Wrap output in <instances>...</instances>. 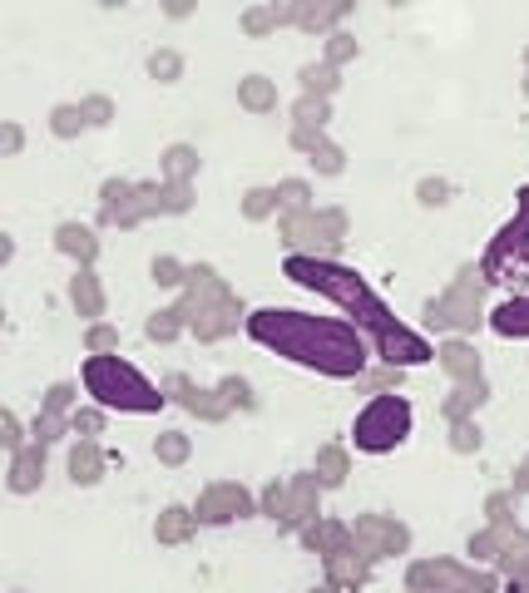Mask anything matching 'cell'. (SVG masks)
I'll return each mask as SVG.
<instances>
[{
  "mask_svg": "<svg viewBox=\"0 0 529 593\" xmlns=\"http://www.w3.org/2000/svg\"><path fill=\"white\" fill-rule=\"evenodd\" d=\"M243 332L267 351L287 356L292 366L332 376V381H361L366 361H371V341L356 322L317 317L302 307H258V312H248Z\"/></svg>",
  "mask_w": 529,
  "mask_h": 593,
  "instance_id": "cell-1",
  "label": "cell"
},
{
  "mask_svg": "<svg viewBox=\"0 0 529 593\" xmlns=\"http://www.w3.org/2000/svg\"><path fill=\"white\" fill-rule=\"evenodd\" d=\"M282 277H292L297 287H307V292H317V297L337 302V307L352 317L366 337H371V332H381L386 322H396V317H391V307L381 302V292H376V287H371L356 267H347L342 257L287 253V262H282Z\"/></svg>",
  "mask_w": 529,
  "mask_h": 593,
  "instance_id": "cell-2",
  "label": "cell"
},
{
  "mask_svg": "<svg viewBox=\"0 0 529 593\" xmlns=\"http://www.w3.org/2000/svg\"><path fill=\"white\" fill-rule=\"evenodd\" d=\"M80 381H85L89 401L104 406L109 416H114V411H119V416H159V411L169 406V391L154 386V381H149L134 361H124L119 351H109V356H85Z\"/></svg>",
  "mask_w": 529,
  "mask_h": 593,
  "instance_id": "cell-3",
  "label": "cell"
},
{
  "mask_svg": "<svg viewBox=\"0 0 529 593\" xmlns=\"http://www.w3.org/2000/svg\"><path fill=\"white\" fill-rule=\"evenodd\" d=\"M411 425H416V411L401 391L391 396H371L352 421V445L361 455H391L411 440Z\"/></svg>",
  "mask_w": 529,
  "mask_h": 593,
  "instance_id": "cell-4",
  "label": "cell"
},
{
  "mask_svg": "<svg viewBox=\"0 0 529 593\" xmlns=\"http://www.w3.org/2000/svg\"><path fill=\"white\" fill-rule=\"evenodd\" d=\"M426 322L441 327V332H470V327H480V282H475V267H460V277L445 287L441 297L426 302Z\"/></svg>",
  "mask_w": 529,
  "mask_h": 593,
  "instance_id": "cell-5",
  "label": "cell"
},
{
  "mask_svg": "<svg viewBox=\"0 0 529 593\" xmlns=\"http://www.w3.org/2000/svg\"><path fill=\"white\" fill-rule=\"evenodd\" d=\"M193 514H198L203 529H218V524H233V519H253V514H263V509H258V495H253L248 485H238V480H213V485L198 490Z\"/></svg>",
  "mask_w": 529,
  "mask_h": 593,
  "instance_id": "cell-6",
  "label": "cell"
},
{
  "mask_svg": "<svg viewBox=\"0 0 529 593\" xmlns=\"http://www.w3.org/2000/svg\"><path fill=\"white\" fill-rule=\"evenodd\" d=\"M480 272H485V282H529V228L525 223L500 228V238L490 243Z\"/></svg>",
  "mask_w": 529,
  "mask_h": 593,
  "instance_id": "cell-7",
  "label": "cell"
},
{
  "mask_svg": "<svg viewBox=\"0 0 529 593\" xmlns=\"http://www.w3.org/2000/svg\"><path fill=\"white\" fill-rule=\"evenodd\" d=\"M371 356L381 361V366H396V371H411V366H426L436 351H431V341L421 337V332H411V327H401V322H386L381 332H371Z\"/></svg>",
  "mask_w": 529,
  "mask_h": 593,
  "instance_id": "cell-8",
  "label": "cell"
},
{
  "mask_svg": "<svg viewBox=\"0 0 529 593\" xmlns=\"http://www.w3.org/2000/svg\"><path fill=\"white\" fill-rule=\"evenodd\" d=\"M352 539H356V549H361L371 564L411 549V529H406L401 519H391V514H356V519H352Z\"/></svg>",
  "mask_w": 529,
  "mask_h": 593,
  "instance_id": "cell-9",
  "label": "cell"
},
{
  "mask_svg": "<svg viewBox=\"0 0 529 593\" xmlns=\"http://www.w3.org/2000/svg\"><path fill=\"white\" fill-rule=\"evenodd\" d=\"M188 297V292H183ZM188 307H193V317H188V332L198 341H223L233 337L238 327H248V317H243V302L233 297V292H223V297H208V302H193L188 297Z\"/></svg>",
  "mask_w": 529,
  "mask_h": 593,
  "instance_id": "cell-10",
  "label": "cell"
},
{
  "mask_svg": "<svg viewBox=\"0 0 529 593\" xmlns=\"http://www.w3.org/2000/svg\"><path fill=\"white\" fill-rule=\"evenodd\" d=\"M99 223L104 228H124V233L139 228V223H149L134 178H104V188H99Z\"/></svg>",
  "mask_w": 529,
  "mask_h": 593,
  "instance_id": "cell-11",
  "label": "cell"
},
{
  "mask_svg": "<svg viewBox=\"0 0 529 593\" xmlns=\"http://www.w3.org/2000/svg\"><path fill=\"white\" fill-rule=\"evenodd\" d=\"M164 391H169V401H174V406H183L188 416H198L203 425H223L228 416H233V411L223 406L218 386L208 391V386H198L193 376H169V381H164Z\"/></svg>",
  "mask_w": 529,
  "mask_h": 593,
  "instance_id": "cell-12",
  "label": "cell"
},
{
  "mask_svg": "<svg viewBox=\"0 0 529 593\" xmlns=\"http://www.w3.org/2000/svg\"><path fill=\"white\" fill-rule=\"evenodd\" d=\"M292 149L322 173V178H337V173L347 169V154H342V144L327 139V129H292Z\"/></svg>",
  "mask_w": 529,
  "mask_h": 593,
  "instance_id": "cell-13",
  "label": "cell"
},
{
  "mask_svg": "<svg viewBox=\"0 0 529 593\" xmlns=\"http://www.w3.org/2000/svg\"><path fill=\"white\" fill-rule=\"evenodd\" d=\"M292 480V505H287V519H282V529H292V534H302L312 519H322V480L317 475H287Z\"/></svg>",
  "mask_w": 529,
  "mask_h": 593,
  "instance_id": "cell-14",
  "label": "cell"
},
{
  "mask_svg": "<svg viewBox=\"0 0 529 593\" xmlns=\"http://www.w3.org/2000/svg\"><path fill=\"white\" fill-rule=\"evenodd\" d=\"M302 549H312V554H322V559H332V554H342V549H356V539H352V524H342V519H312L302 534Z\"/></svg>",
  "mask_w": 529,
  "mask_h": 593,
  "instance_id": "cell-15",
  "label": "cell"
},
{
  "mask_svg": "<svg viewBox=\"0 0 529 593\" xmlns=\"http://www.w3.org/2000/svg\"><path fill=\"white\" fill-rule=\"evenodd\" d=\"M460 584H465V574L450 559H421L406 574V589L411 593H450V589H460Z\"/></svg>",
  "mask_w": 529,
  "mask_h": 593,
  "instance_id": "cell-16",
  "label": "cell"
},
{
  "mask_svg": "<svg viewBox=\"0 0 529 593\" xmlns=\"http://www.w3.org/2000/svg\"><path fill=\"white\" fill-rule=\"evenodd\" d=\"M5 485L10 495H35L45 485V445H25L10 455V470H5Z\"/></svg>",
  "mask_w": 529,
  "mask_h": 593,
  "instance_id": "cell-17",
  "label": "cell"
},
{
  "mask_svg": "<svg viewBox=\"0 0 529 593\" xmlns=\"http://www.w3.org/2000/svg\"><path fill=\"white\" fill-rule=\"evenodd\" d=\"M352 15V5L347 0H332V5H322V0H302L297 5V30H307V35H337V25Z\"/></svg>",
  "mask_w": 529,
  "mask_h": 593,
  "instance_id": "cell-18",
  "label": "cell"
},
{
  "mask_svg": "<svg viewBox=\"0 0 529 593\" xmlns=\"http://www.w3.org/2000/svg\"><path fill=\"white\" fill-rule=\"evenodd\" d=\"M109 465H114V460H109V450H99V440H75V445H70V480H75L80 490L99 485Z\"/></svg>",
  "mask_w": 529,
  "mask_h": 593,
  "instance_id": "cell-19",
  "label": "cell"
},
{
  "mask_svg": "<svg viewBox=\"0 0 529 593\" xmlns=\"http://www.w3.org/2000/svg\"><path fill=\"white\" fill-rule=\"evenodd\" d=\"M70 307L85 317V322H104V282H99V272L94 267H80L75 277H70Z\"/></svg>",
  "mask_w": 529,
  "mask_h": 593,
  "instance_id": "cell-20",
  "label": "cell"
},
{
  "mask_svg": "<svg viewBox=\"0 0 529 593\" xmlns=\"http://www.w3.org/2000/svg\"><path fill=\"white\" fill-rule=\"evenodd\" d=\"M55 253H65L70 262H80V267H94V257H99V238H94V228L89 223H60L55 228Z\"/></svg>",
  "mask_w": 529,
  "mask_h": 593,
  "instance_id": "cell-21",
  "label": "cell"
},
{
  "mask_svg": "<svg viewBox=\"0 0 529 593\" xmlns=\"http://www.w3.org/2000/svg\"><path fill=\"white\" fill-rule=\"evenodd\" d=\"M322 564H327V584H337V589H361L371 579V559L361 549H342V554H332Z\"/></svg>",
  "mask_w": 529,
  "mask_h": 593,
  "instance_id": "cell-22",
  "label": "cell"
},
{
  "mask_svg": "<svg viewBox=\"0 0 529 593\" xmlns=\"http://www.w3.org/2000/svg\"><path fill=\"white\" fill-rule=\"evenodd\" d=\"M188 317H193V307H188V297H178L174 307H164V312H154L149 322H144V337L159 341V346H169L188 332Z\"/></svg>",
  "mask_w": 529,
  "mask_h": 593,
  "instance_id": "cell-23",
  "label": "cell"
},
{
  "mask_svg": "<svg viewBox=\"0 0 529 593\" xmlns=\"http://www.w3.org/2000/svg\"><path fill=\"white\" fill-rule=\"evenodd\" d=\"M198 529H203V524H198V514H193V509H183V505H169L159 519H154V539H159V544H188Z\"/></svg>",
  "mask_w": 529,
  "mask_h": 593,
  "instance_id": "cell-24",
  "label": "cell"
},
{
  "mask_svg": "<svg viewBox=\"0 0 529 593\" xmlns=\"http://www.w3.org/2000/svg\"><path fill=\"white\" fill-rule=\"evenodd\" d=\"M485 396H490L485 376H475V381H455V391H450V401H445V421H470V416L485 406Z\"/></svg>",
  "mask_w": 529,
  "mask_h": 593,
  "instance_id": "cell-25",
  "label": "cell"
},
{
  "mask_svg": "<svg viewBox=\"0 0 529 593\" xmlns=\"http://www.w3.org/2000/svg\"><path fill=\"white\" fill-rule=\"evenodd\" d=\"M159 178L164 183H193L198 178V149L193 144H169L159 154Z\"/></svg>",
  "mask_w": 529,
  "mask_h": 593,
  "instance_id": "cell-26",
  "label": "cell"
},
{
  "mask_svg": "<svg viewBox=\"0 0 529 593\" xmlns=\"http://www.w3.org/2000/svg\"><path fill=\"white\" fill-rule=\"evenodd\" d=\"M238 109H248V114H272V109H277V80H267V75L238 80Z\"/></svg>",
  "mask_w": 529,
  "mask_h": 593,
  "instance_id": "cell-27",
  "label": "cell"
},
{
  "mask_svg": "<svg viewBox=\"0 0 529 593\" xmlns=\"http://www.w3.org/2000/svg\"><path fill=\"white\" fill-rule=\"evenodd\" d=\"M297 85H302V94H312V99H332L342 89V70H332L327 60H312V65L297 70Z\"/></svg>",
  "mask_w": 529,
  "mask_h": 593,
  "instance_id": "cell-28",
  "label": "cell"
},
{
  "mask_svg": "<svg viewBox=\"0 0 529 593\" xmlns=\"http://www.w3.org/2000/svg\"><path fill=\"white\" fill-rule=\"evenodd\" d=\"M312 475H317L327 490H337V485L352 475V455H347V445H322V450H317V465H312Z\"/></svg>",
  "mask_w": 529,
  "mask_h": 593,
  "instance_id": "cell-29",
  "label": "cell"
},
{
  "mask_svg": "<svg viewBox=\"0 0 529 593\" xmlns=\"http://www.w3.org/2000/svg\"><path fill=\"white\" fill-rule=\"evenodd\" d=\"M490 327L500 337H529V297H510L490 312Z\"/></svg>",
  "mask_w": 529,
  "mask_h": 593,
  "instance_id": "cell-30",
  "label": "cell"
},
{
  "mask_svg": "<svg viewBox=\"0 0 529 593\" xmlns=\"http://www.w3.org/2000/svg\"><path fill=\"white\" fill-rule=\"evenodd\" d=\"M436 361H441L455 381H475V376H480V356H475V346H465V341H445L441 351H436Z\"/></svg>",
  "mask_w": 529,
  "mask_h": 593,
  "instance_id": "cell-31",
  "label": "cell"
},
{
  "mask_svg": "<svg viewBox=\"0 0 529 593\" xmlns=\"http://www.w3.org/2000/svg\"><path fill=\"white\" fill-rule=\"evenodd\" d=\"M243 218L248 223H267V218H282V198H277V183H258L243 193Z\"/></svg>",
  "mask_w": 529,
  "mask_h": 593,
  "instance_id": "cell-32",
  "label": "cell"
},
{
  "mask_svg": "<svg viewBox=\"0 0 529 593\" xmlns=\"http://www.w3.org/2000/svg\"><path fill=\"white\" fill-rule=\"evenodd\" d=\"M327 124H332V99L297 94V104H292V129H327Z\"/></svg>",
  "mask_w": 529,
  "mask_h": 593,
  "instance_id": "cell-33",
  "label": "cell"
},
{
  "mask_svg": "<svg viewBox=\"0 0 529 593\" xmlns=\"http://www.w3.org/2000/svg\"><path fill=\"white\" fill-rule=\"evenodd\" d=\"M85 129H89V119L80 104H55V109H50V134H55V139H80Z\"/></svg>",
  "mask_w": 529,
  "mask_h": 593,
  "instance_id": "cell-34",
  "label": "cell"
},
{
  "mask_svg": "<svg viewBox=\"0 0 529 593\" xmlns=\"http://www.w3.org/2000/svg\"><path fill=\"white\" fill-rule=\"evenodd\" d=\"M188 455H193V440L183 435V430H164L159 440H154V460L159 465H188Z\"/></svg>",
  "mask_w": 529,
  "mask_h": 593,
  "instance_id": "cell-35",
  "label": "cell"
},
{
  "mask_svg": "<svg viewBox=\"0 0 529 593\" xmlns=\"http://www.w3.org/2000/svg\"><path fill=\"white\" fill-rule=\"evenodd\" d=\"M218 396L228 411H258V396H253V381L248 376H223L218 381Z\"/></svg>",
  "mask_w": 529,
  "mask_h": 593,
  "instance_id": "cell-36",
  "label": "cell"
},
{
  "mask_svg": "<svg viewBox=\"0 0 529 593\" xmlns=\"http://www.w3.org/2000/svg\"><path fill=\"white\" fill-rule=\"evenodd\" d=\"M40 411H50V416H75V411H80V386H75V381H55V386L45 391Z\"/></svg>",
  "mask_w": 529,
  "mask_h": 593,
  "instance_id": "cell-37",
  "label": "cell"
},
{
  "mask_svg": "<svg viewBox=\"0 0 529 593\" xmlns=\"http://www.w3.org/2000/svg\"><path fill=\"white\" fill-rule=\"evenodd\" d=\"M287 505H292V480H267L263 495H258V509H263L267 519H287Z\"/></svg>",
  "mask_w": 529,
  "mask_h": 593,
  "instance_id": "cell-38",
  "label": "cell"
},
{
  "mask_svg": "<svg viewBox=\"0 0 529 593\" xmlns=\"http://www.w3.org/2000/svg\"><path fill=\"white\" fill-rule=\"evenodd\" d=\"M277 198H282V213H307V208H317L307 178H282V183H277Z\"/></svg>",
  "mask_w": 529,
  "mask_h": 593,
  "instance_id": "cell-39",
  "label": "cell"
},
{
  "mask_svg": "<svg viewBox=\"0 0 529 593\" xmlns=\"http://www.w3.org/2000/svg\"><path fill=\"white\" fill-rule=\"evenodd\" d=\"M401 381H406V371L376 366V371H366V376L356 381V391H366V396H391V391H401Z\"/></svg>",
  "mask_w": 529,
  "mask_h": 593,
  "instance_id": "cell-40",
  "label": "cell"
},
{
  "mask_svg": "<svg viewBox=\"0 0 529 593\" xmlns=\"http://www.w3.org/2000/svg\"><path fill=\"white\" fill-rule=\"evenodd\" d=\"M356 55H361V45H356V35H347V30L327 35V45H322V60H327L332 70H347Z\"/></svg>",
  "mask_w": 529,
  "mask_h": 593,
  "instance_id": "cell-41",
  "label": "cell"
},
{
  "mask_svg": "<svg viewBox=\"0 0 529 593\" xmlns=\"http://www.w3.org/2000/svg\"><path fill=\"white\" fill-rule=\"evenodd\" d=\"M149 75H154L159 85H178V80H183V55L169 50V45H159V50L149 55Z\"/></svg>",
  "mask_w": 529,
  "mask_h": 593,
  "instance_id": "cell-42",
  "label": "cell"
},
{
  "mask_svg": "<svg viewBox=\"0 0 529 593\" xmlns=\"http://www.w3.org/2000/svg\"><path fill=\"white\" fill-rule=\"evenodd\" d=\"M149 272H154V282L164 287V292H178V287H188V262H178V257H154L149 262Z\"/></svg>",
  "mask_w": 529,
  "mask_h": 593,
  "instance_id": "cell-43",
  "label": "cell"
},
{
  "mask_svg": "<svg viewBox=\"0 0 529 593\" xmlns=\"http://www.w3.org/2000/svg\"><path fill=\"white\" fill-rule=\"evenodd\" d=\"M104 425H109V411H104V406H94V401L80 406V411L70 416V430H75L80 440H99V435H104Z\"/></svg>",
  "mask_w": 529,
  "mask_h": 593,
  "instance_id": "cell-44",
  "label": "cell"
},
{
  "mask_svg": "<svg viewBox=\"0 0 529 593\" xmlns=\"http://www.w3.org/2000/svg\"><path fill=\"white\" fill-rule=\"evenodd\" d=\"M65 430H70V416H50V411H40V416L30 421V440L50 450L55 440H65Z\"/></svg>",
  "mask_w": 529,
  "mask_h": 593,
  "instance_id": "cell-45",
  "label": "cell"
},
{
  "mask_svg": "<svg viewBox=\"0 0 529 593\" xmlns=\"http://www.w3.org/2000/svg\"><path fill=\"white\" fill-rule=\"evenodd\" d=\"M85 351L89 356H109V351H119V327H114V322H89Z\"/></svg>",
  "mask_w": 529,
  "mask_h": 593,
  "instance_id": "cell-46",
  "label": "cell"
},
{
  "mask_svg": "<svg viewBox=\"0 0 529 593\" xmlns=\"http://www.w3.org/2000/svg\"><path fill=\"white\" fill-rule=\"evenodd\" d=\"M80 109H85L89 129H109V124H114V99H109V94H85Z\"/></svg>",
  "mask_w": 529,
  "mask_h": 593,
  "instance_id": "cell-47",
  "label": "cell"
},
{
  "mask_svg": "<svg viewBox=\"0 0 529 593\" xmlns=\"http://www.w3.org/2000/svg\"><path fill=\"white\" fill-rule=\"evenodd\" d=\"M317 218H322V233H327V243L342 253V243H347V228H352V223H347V213H342V208H317Z\"/></svg>",
  "mask_w": 529,
  "mask_h": 593,
  "instance_id": "cell-48",
  "label": "cell"
},
{
  "mask_svg": "<svg viewBox=\"0 0 529 593\" xmlns=\"http://www.w3.org/2000/svg\"><path fill=\"white\" fill-rule=\"evenodd\" d=\"M450 450H455V455L480 450V425H475V416H470V421H450Z\"/></svg>",
  "mask_w": 529,
  "mask_h": 593,
  "instance_id": "cell-49",
  "label": "cell"
},
{
  "mask_svg": "<svg viewBox=\"0 0 529 593\" xmlns=\"http://www.w3.org/2000/svg\"><path fill=\"white\" fill-rule=\"evenodd\" d=\"M0 445H5V450H10V455H15V450H25V445H35V440H30V435H25V425L15 421V416H10V411H5V416H0Z\"/></svg>",
  "mask_w": 529,
  "mask_h": 593,
  "instance_id": "cell-50",
  "label": "cell"
},
{
  "mask_svg": "<svg viewBox=\"0 0 529 593\" xmlns=\"http://www.w3.org/2000/svg\"><path fill=\"white\" fill-rule=\"evenodd\" d=\"M416 198H421L426 208H441V203H450V183H445V178H421V183H416Z\"/></svg>",
  "mask_w": 529,
  "mask_h": 593,
  "instance_id": "cell-51",
  "label": "cell"
},
{
  "mask_svg": "<svg viewBox=\"0 0 529 593\" xmlns=\"http://www.w3.org/2000/svg\"><path fill=\"white\" fill-rule=\"evenodd\" d=\"M485 514H490V524H495V529H510V519H515V495H490Z\"/></svg>",
  "mask_w": 529,
  "mask_h": 593,
  "instance_id": "cell-52",
  "label": "cell"
},
{
  "mask_svg": "<svg viewBox=\"0 0 529 593\" xmlns=\"http://www.w3.org/2000/svg\"><path fill=\"white\" fill-rule=\"evenodd\" d=\"M0 149L5 154H20L25 149V129L20 124H0Z\"/></svg>",
  "mask_w": 529,
  "mask_h": 593,
  "instance_id": "cell-53",
  "label": "cell"
},
{
  "mask_svg": "<svg viewBox=\"0 0 529 593\" xmlns=\"http://www.w3.org/2000/svg\"><path fill=\"white\" fill-rule=\"evenodd\" d=\"M529 490V455L520 460V470H515V495H525Z\"/></svg>",
  "mask_w": 529,
  "mask_h": 593,
  "instance_id": "cell-54",
  "label": "cell"
},
{
  "mask_svg": "<svg viewBox=\"0 0 529 593\" xmlns=\"http://www.w3.org/2000/svg\"><path fill=\"white\" fill-rule=\"evenodd\" d=\"M520 223L529 228V188H520Z\"/></svg>",
  "mask_w": 529,
  "mask_h": 593,
  "instance_id": "cell-55",
  "label": "cell"
},
{
  "mask_svg": "<svg viewBox=\"0 0 529 593\" xmlns=\"http://www.w3.org/2000/svg\"><path fill=\"white\" fill-rule=\"evenodd\" d=\"M312 593H361V589H337V584H322V589H312Z\"/></svg>",
  "mask_w": 529,
  "mask_h": 593,
  "instance_id": "cell-56",
  "label": "cell"
}]
</instances>
